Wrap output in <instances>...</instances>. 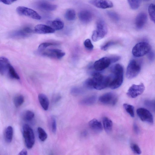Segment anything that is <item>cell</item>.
I'll list each match as a JSON object with an SVG mask.
<instances>
[{
  "instance_id": "1",
  "label": "cell",
  "mask_w": 155,
  "mask_h": 155,
  "mask_svg": "<svg viewBox=\"0 0 155 155\" xmlns=\"http://www.w3.org/2000/svg\"><path fill=\"white\" fill-rule=\"evenodd\" d=\"M113 71L114 75H111V80L109 87L114 89L120 87L123 82V68L120 64H117L114 65Z\"/></svg>"
},
{
  "instance_id": "2",
  "label": "cell",
  "mask_w": 155,
  "mask_h": 155,
  "mask_svg": "<svg viewBox=\"0 0 155 155\" xmlns=\"http://www.w3.org/2000/svg\"><path fill=\"white\" fill-rule=\"evenodd\" d=\"M92 78L94 89L101 90L109 87L112 77L111 75L105 76L96 72L93 74Z\"/></svg>"
},
{
  "instance_id": "3",
  "label": "cell",
  "mask_w": 155,
  "mask_h": 155,
  "mask_svg": "<svg viewBox=\"0 0 155 155\" xmlns=\"http://www.w3.org/2000/svg\"><path fill=\"white\" fill-rule=\"evenodd\" d=\"M107 32V28L104 21L101 19L98 20L96 24V30L94 31L92 39L94 41H97L104 37Z\"/></svg>"
},
{
  "instance_id": "4",
  "label": "cell",
  "mask_w": 155,
  "mask_h": 155,
  "mask_svg": "<svg viewBox=\"0 0 155 155\" xmlns=\"http://www.w3.org/2000/svg\"><path fill=\"white\" fill-rule=\"evenodd\" d=\"M22 134L26 147L29 149L31 148L35 142V137L33 130L28 125L25 124L23 127Z\"/></svg>"
},
{
  "instance_id": "5",
  "label": "cell",
  "mask_w": 155,
  "mask_h": 155,
  "mask_svg": "<svg viewBox=\"0 0 155 155\" xmlns=\"http://www.w3.org/2000/svg\"><path fill=\"white\" fill-rule=\"evenodd\" d=\"M151 46L148 43L141 42L137 43L132 50L133 55L136 57L143 56L147 54L151 50Z\"/></svg>"
},
{
  "instance_id": "6",
  "label": "cell",
  "mask_w": 155,
  "mask_h": 155,
  "mask_svg": "<svg viewBox=\"0 0 155 155\" xmlns=\"http://www.w3.org/2000/svg\"><path fill=\"white\" fill-rule=\"evenodd\" d=\"M141 69V66L139 63L134 59L130 61L127 66L126 76L129 79H132L139 73Z\"/></svg>"
},
{
  "instance_id": "7",
  "label": "cell",
  "mask_w": 155,
  "mask_h": 155,
  "mask_svg": "<svg viewBox=\"0 0 155 155\" xmlns=\"http://www.w3.org/2000/svg\"><path fill=\"white\" fill-rule=\"evenodd\" d=\"M17 13L20 15L25 16L36 20H40L41 17L34 10L23 6H19L16 8Z\"/></svg>"
},
{
  "instance_id": "8",
  "label": "cell",
  "mask_w": 155,
  "mask_h": 155,
  "mask_svg": "<svg viewBox=\"0 0 155 155\" xmlns=\"http://www.w3.org/2000/svg\"><path fill=\"white\" fill-rule=\"evenodd\" d=\"M98 100L102 104L113 106L117 103L118 101V97L115 93L109 92L100 96Z\"/></svg>"
},
{
  "instance_id": "9",
  "label": "cell",
  "mask_w": 155,
  "mask_h": 155,
  "mask_svg": "<svg viewBox=\"0 0 155 155\" xmlns=\"http://www.w3.org/2000/svg\"><path fill=\"white\" fill-rule=\"evenodd\" d=\"M137 114L142 121L150 124L153 123V119L151 113L147 109L143 107L138 108L136 110Z\"/></svg>"
},
{
  "instance_id": "10",
  "label": "cell",
  "mask_w": 155,
  "mask_h": 155,
  "mask_svg": "<svg viewBox=\"0 0 155 155\" xmlns=\"http://www.w3.org/2000/svg\"><path fill=\"white\" fill-rule=\"evenodd\" d=\"M144 89L145 86L143 83L138 85L133 84L129 88L127 94L130 97L134 98L141 94Z\"/></svg>"
},
{
  "instance_id": "11",
  "label": "cell",
  "mask_w": 155,
  "mask_h": 155,
  "mask_svg": "<svg viewBox=\"0 0 155 155\" xmlns=\"http://www.w3.org/2000/svg\"><path fill=\"white\" fill-rule=\"evenodd\" d=\"M111 63L109 58L104 57L95 61L93 67L97 71H101L107 68Z\"/></svg>"
},
{
  "instance_id": "12",
  "label": "cell",
  "mask_w": 155,
  "mask_h": 155,
  "mask_svg": "<svg viewBox=\"0 0 155 155\" xmlns=\"http://www.w3.org/2000/svg\"><path fill=\"white\" fill-rule=\"evenodd\" d=\"M42 54L45 56L60 59L64 56L65 54L61 50L51 49L45 50Z\"/></svg>"
},
{
  "instance_id": "13",
  "label": "cell",
  "mask_w": 155,
  "mask_h": 155,
  "mask_svg": "<svg viewBox=\"0 0 155 155\" xmlns=\"http://www.w3.org/2000/svg\"><path fill=\"white\" fill-rule=\"evenodd\" d=\"M89 2L94 6L101 9L111 8L113 6L112 2L109 0H90Z\"/></svg>"
},
{
  "instance_id": "14",
  "label": "cell",
  "mask_w": 155,
  "mask_h": 155,
  "mask_svg": "<svg viewBox=\"0 0 155 155\" xmlns=\"http://www.w3.org/2000/svg\"><path fill=\"white\" fill-rule=\"evenodd\" d=\"M147 14L143 12L139 13L137 15L135 21L136 27L138 29H142L147 22Z\"/></svg>"
},
{
  "instance_id": "15",
  "label": "cell",
  "mask_w": 155,
  "mask_h": 155,
  "mask_svg": "<svg viewBox=\"0 0 155 155\" xmlns=\"http://www.w3.org/2000/svg\"><path fill=\"white\" fill-rule=\"evenodd\" d=\"M55 30L50 26L43 24L36 25L34 28V31L37 33L46 34L53 33Z\"/></svg>"
},
{
  "instance_id": "16",
  "label": "cell",
  "mask_w": 155,
  "mask_h": 155,
  "mask_svg": "<svg viewBox=\"0 0 155 155\" xmlns=\"http://www.w3.org/2000/svg\"><path fill=\"white\" fill-rule=\"evenodd\" d=\"M78 16L80 20L85 23L90 22L93 17L91 12L87 10H83L81 11L78 13Z\"/></svg>"
},
{
  "instance_id": "17",
  "label": "cell",
  "mask_w": 155,
  "mask_h": 155,
  "mask_svg": "<svg viewBox=\"0 0 155 155\" xmlns=\"http://www.w3.org/2000/svg\"><path fill=\"white\" fill-rule=\"evenodd\" d=\"M11 65L7 58L3 57H0V74L2 75L8 74Z\"/></svg>"
},
{
  "instance_id": "18",
  "label": "cell",
  "mask_w": 155,
  "mask_h": 155,
  "mask_svg": "<svg viewBox=\"0 0 155 155\" xmlns=\"http://www.w3.org/2000/svg\"><path fill=\"white\" fill-rule=\"evenodd\" d=\"M38 8L46 11H53L57 8V6L45 1H40L37 4Z\"/></svg>"
},
{
  "instance_id": "19",
  "label": "cell",
  "mask_w": 155,
  "mask_h": 155,
  "mask_svg": "<svg viewBox=\"0 0 155 155\" xmlns=\"http://www.w3.org/2000/svg\"><path fill=\"white\" fill-rule=\"evenodd\" d=\"M89 125L92 130L96 132H101L103 129L101 123L95 118L89 121Z\"/></svg>"
},
{
  "instance_id": "20",
  "label": "cell",
  "mask_w": 155,
  "mask_h": 155,
  "mask_svg": "<svg viewBox=\"0 0 155 155\" xmlns=\"http://www.w3.org/2000/svg\"><path fill=\"white\" fill-rule=\"evenodd\" d=\"M38 99L43 109L45 110H47L49 106V101L47 96L43 94H40L38 95Z\"/></svg>"
},
{
  "instance_id": "21",
  "label": "cell",
  "mask_w": 155,
  "mask_h": 155,
  "mask_svg": "<svg viewBox=\"0 0 155 155\" xmlns=\"http://www.w3.org/2000/svg\"><path fill=\"white\" fill-rule=\"evenodd\" d=\"M47 24L55 30H61L64 27V23L59 20L48 21L47 22Z\"/></svg>"
},
{
  "instance_id": "22",
  "label": "cell",
  "mask_w": 155,
  "mask_h": 155,
  "mask_svg": "<svg viewBox=\"0 0 155 155\" xmlns=\"http://www.w3.org/2000/svg\"><path fill=\"white\" fill-rule=\"evenodd\" d=\"M103 123L104 129L107 133H110L113 127V123L112 120L107 117L103 118Z\"/></svg>"
},
{
  "instance_id": "23",
  "label": "cell",
  "mask_w": 155,
  "mask_h": 155,
  "mask_svg": "<svg viewBox=\"0 0 155 155\" xmlns=\"http://www.w3.org/2000/svg\"><path fill=\"white\" fill-rule=\"evenodd\" d=\"M13 133V130L12 127L9 126L5 129L4 137L5 141L8 143H11L12 140Z\"/></svg>"
},
{
  "instance_id": "24",
  "label": "cell",
  "mask_w": 155,
  "mask_h": 155,
  "mask_svg": "<svg viewBox=\"0 0 155 155\" xmlns=\"http://www.w3.org/2000/svg\"><path fill=\"white\" fill-rule=\"evenodd\" d=\"M97 99L96 96L93 95L84 98L81 101L80 103L84 105H91L95 103Z\"/></svg>"
},
{
  "instance_id": "25",
  "label": "cell",
  "mask_w": 155,
  "mask_h": 155,
  "mask_svg": "<svg viewBox=\"0 0 155 155\" xmlns=\"http://www.w3.org/2000/svg\"><path fill=\"white\" fill-rule=\"evenodd\" d=\"M64 17L68 21L74 20L76 18V12L75 10L71 8L67 9L65 13Z\"/></svg>"
},
{
  "instance_id": "26",
  "label": "cell",
  "mask_w": 155,
  "mask_h": 155,
  "mask_svg": "<svg viewBox=\"0 0 155 155\" xmlns=\"http://www.w3.org/2000/svg\"><path fill=\"white\" fill-rule=\"evenodd\" d=\"M37 131L39 139L42 141H45L47 138L48 135L44 129L39 127L38 128Z\"/></svg>"
},
{
  "instance_id": "27",
  "label": "cell",
  "mask_w": 155,
  "mask_h": 155,
  "mask_svg": "<svg viewBox=\"0 0 155 155\" xmlns=\"http://www.w3.org/2000/svg\"><path fill=\"white\" fill-rule=\"evenodd\" d=\"M130 8L132 9L135 10L140 6L142 0H127Z\"/></svg>"
},
{
  "instance_id": "28",
  "label": "cell",
  "mask_w": 155,
  "mask_h": 155,
  "mask_svg": "<svg viewBox=\"0 0 155 155\" xmlns=\"http://www.w3.org/2000/svg\"><path fill=\"white\" fill-rule=\"evenodd\" d=\"M123 106L126 112L132 117L134 116V107L129 104L125 103L123 104Z\"/></svg>"
},
{
  "instance_id": "29",
  "label": "cell",
  "mask_w": 155,
  "mask_h": 155,
  "mask_svg": "<svg viewBox=\"0 0 155 155\" xmlns=\"http://www.w3.org/2000/svg\"><path fill=\"white\" fill-rule=\"evenodd\" d=\"M8 75L12 78L17 80L20 79L19 76L16 72L14 68L11 65L9 67Z\"/></svg>"
},
{
  "instance_id": "30",
  "label": "cell",
  "mask_w": 155,
  "mask_h": 155,
  "mask_svg": "<svg viewBox=\"0 0 155 155\" xmlns=\"http://www.w3.org/2000/svg\"><path fill=\"white\" fill-rule=\"evenodd\" d=\"M24 98L23 96L20 95L17 96L14 99V102L16 107H20L24 103Z\"/></svg>"
},
{
  "instance_id": "31",
  "label": "cell",
  "mask_w": 155,
  "mask_h": 155,
  "mask_svg": "<svg viewBox=\"0 0 155 155\" xmlns=\"http://www.w3.org/2000/svg\"><path fill=\"white\" fill-rule=\"evenodd\" d=\"M155 5L153 4H151L148 7V13L149 16L152 21L155 22Z\"/></svg>"
},
{
  "instance_id": "32",
  "label": "cell",
  "mask_w": 155,
  "mask_h": 155,
  "mask_svg": "<svg viewBox=\"0 0 155 155\" xmlns=\"http://www.w3.org/2000/svg\"><path fill=\"white\" fill-rule=\"evenodd\" d=\"M34 116L35 114L33 112L30 110H27L24 113L23 118L24 120L29 121L34 118Z\"/></svg>"
},
{
  "instance_id": "33",
  "label": "cell",
  "mask_w": 155,
  "mask_h": 155,
  "mask_svg": "<svg viewBox=\"0 0 155 155\" xmlns=\"http://www.w3.org/2000/svg\"><path fill=\"white\" fill-rule=\"evenodd\" d=\"M109 18L112 21H117L119 19V16L115 12L113 11H108L107 13Z\"/></svg>"
},
{
  "instance_id": "34",
  "label": "cell",
  "mask_w": 155,
  "mask_h": 155,
  "mask_svg": "<svg viewBox=\"0 0 155 155\" xmlns=\"http://www.w3.org/2000/svg\"><path fill=\"white\" fill-rule=\"evenodd\" d=\"M130 148L133 152L135 154H140L141 153L140 148L136 143H132L130 145Z\"/></svg>"
},
{
  "instance_id": "35",
  "label": "cell",
  "mask_w": 155,
  "mask_h": 155,
  "mask_svg": "<svg viewBox=\"0 0 155 155\" xmlns=\"http://www.w3.org/2000/svg\"><path fill=\"white\" fill-rule=\"evenodd\" d=\"M84 85L87 89H94L92 78H89L87 79L84 82Z\"/></svg>"
},
{
  "instance_id": "36",
  "label": "cell",
  "mask_w": 155,
  "mask_h": 155,
  "mask_svg": "<svg viewBox=\"0 0 155 155\" xmlns=\"http://www.w3.org/2000/svg\"><path fill=\"white\" fill-rule=\"evenodd\" d=\"M144 104L148 108L154 111L155 101L154 100H146L144 101Z\"/></svg>"
},
{
  "instance_id": "37",
  "label": "cell",
  "mask_w": 155,
  "mask_h": 155,
  "mask_svg": "<svg viewBox=\"0 0 155 155\" xmlns=\"http://www.w3.org/2000/svg\"><path fill=\"white\" fill-rule=\"evenodd\" d=\"M56 45L55 43L51 42H44L40 44L38 47V49L41 51L45 50L47 47Z\"/></svg>"
},
{
  "instance_id": "38",
  "label": "cell",
  "mask_w": 155,
  "mask_h": 155,
  "mask_svg": "<svg viewBox=\"0 0 155 155\" xmlns=\"http://www.w3.org/2000/svg\"><path fill=\"white\" fill-rule=\"evenodd\" d=\"M51 126L52 131L54 133H55L57 129L56 121L55 118L54 117L51 119Z\"/></svg>"
},
{
  "instance_id": "39",
  "label": "cell",
  "mask_w": 155,
  "mask_h": 155,
  "mask_svg": "<svg viewBox=\"0 0 155 155\" xmlns=\"http://www.w3.org/2000/svg\"><path fill=\"white\" fill-rule=\"evenodd\" d=\"M84 45L85 47L89 50H92L94 48L91 40L89 39H87L84 41Z\"/></svg>"
},
{
  "instance_id": "40",
  "label": "cell",
  "mask_w": 155,
  "mask_h": 155,
  "mask_svg": "<svg viewBox=\"0 0 155 155\" xmlns=\"http://www.w3.org/2000/svg\"><path fill=\"white\" fill-rule=\"evenodd\" d=\"M115 42L112 41H109L106 43L104 45L101 46V49L104 51L107 50L109 47L115 45Z\"/></svg>"
},
{
  "instance_id": "41",
  "label": "cell",
  "mask_w": 155,
  "mask_h": 155,
  "mask_svg": "<svg viewBox=\"0 0 155 155\" xmlns=\"http://www.w3.org/2000/svg\"><path fill=\"white\" fill-rule=\"evenodd\" d=\"M82 92L81 89L77 87H74L71 90V93L74 95H78L81 94Z\"/></svg>"
},
{
  "instance_id": "42",
  "label": "cell",
  "mask_w": 155,
  "mask_h": 155,
  "mask_svg": "<svg viewBox=\"0 0 155 155\" xmlns=\"http://www.w3.org/2000/svg\"><path fill=\"white\" fill-rule=\"evenodd\" d=\"M111 63H113L118 61L120 59V57L118 56H114L109 58Z\"/></svg>"
},
{
  "instance_id": "43",
  "label": "cell",
  "mask_w": 155,
  "mask_h": 155,
  "mask_svg": "<svg viewBox=\"0 0 155 155\" xmlns=\"http://www.w3.org/2000/svg\"><path fill=\"white\" fill-rule=\"evenodd\" d=\"M147 54L148 58L150 61H153L154 58V52L150 50Z\"/></svg>"
},
{
  "instance_id": "44",
  "label": "cell",
  "mask_w": 155,
  "mask_h": 155,
  "mask_svg": "<svg viewBox=\"0 0 155 155\" xmlns=\"http://www.w3.org/2000/svg\"><path fill=\"white\" fill-rule=\"evenodd\" d=\"M17 0H0V2L6 5H9L16 1Z\"/></svg>"
},
{
  "instance_id": "45",
  "label": "cell",
  "mask_w": 155,
  "mask_h": 155,
  "mask_svg": "<svg viewBox=\"0 0 155 155\" xmlns=\"http://www.w3.org/2000/svg\"><path fill=\"white\" fill-rule=\"evenodd\" d=\"M133 128L134 131L136 134H138L139 133L140 131L139 128L136 124H134Z\"/></svg>"
},
{
  "instance_id": "46",
  "label": "cell",
  "mask_w": 155,
  "mask_h": 155,
  "mask_svg": "<svg viewBox=\"0 0 155 155\" xmlns=\"http://www.w3.org/2000/svg\"><path fill=\"white\" fill-rule=\"evenodd\" d=\"M61 98V96L60 95H56L53 99V101L54 102H56L58 101Z\"/></svg>"
},
{
  "instance_id": "47",
  "label": "cell",
  "mask_w": 155,
  "mask_h": 155,
  "mask_svg": "<svg viewBox=\"0 0 155 155\" xmlns=\"http://www.w3.org/2000/svg\"><path fill=\"white\" fill-rule=\"evenodd\" d=\"M18 154L20 155H27V151L25 149H23L19 152Z\"/></svg>"
},
{
  "instance_id": "48",
  "label": "cell",
  "mask_w": 155,
  "mask_h": 155,
  "mask_svg": "<svg viewBox=\"0 0 155 155\" xmlns=\"http://www.w3.org/2000/svg\"><path fill=\"white\" fill-rule=\"evenodd\" d=\"M144 0L146 1H149V0Z\"/></svg>"
}]
</instances>
